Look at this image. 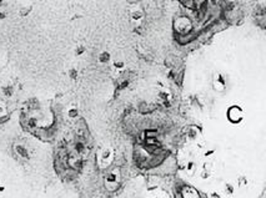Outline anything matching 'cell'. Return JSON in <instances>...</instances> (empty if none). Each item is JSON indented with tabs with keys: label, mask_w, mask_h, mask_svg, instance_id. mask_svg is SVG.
Segmentation results:
<instances>
[{
	"label": "cell",
	"mask_w": 266,
	"mask_h": 198,
	"mask_svg": "<svg viewBox=\"0 0 266 198\" xmlns=\"http://www.w3.org/2000/svg\"><path fill=\"white\" fill-rule=\"evenodd\" d=\"M69 76L71 77L72 80H75V79H76V76H77V71H76L75 69H71V70L69 71Z\"/></svg>",
	"instance_id": "16"
},
{
	"label": "cell",
	"mask_w": 266,
	"mask_h": 198,
	"mask_svg": "<svg viewBox=\"0 0 266 198\" xmlns=\"http://www.w3.org/2000/svg\"><path fill=\"white\" fill-rule=\"evenodd\" d=\"M3 92L5 94V96H7V97H10L11 95H13V87H5L4 90H3Z\"/></svg>",
	"instance_id": "15"
},
{
	"label": "cell",
	"mask_w": 266,
	"mask_h": 198,
	"mask_svg": "<svg viewBox=\"0 0 266 198\" xmlns=\"http://www.w3.org/2000/svg\"><path fill=\"white\" fill-rule=\"evenodd\" d=\"M144 17V13L142 11H140V10H136V11H134V13L131 14V19L132 20H140V19H142Z\"/></svg>",
	"instance_id": "12"
},
{
	"label": "cell",
	"mask_w": 266,
	"mask_h": 198,
	"mask_svg": "<svg viewBox=\"0 0 266 198\" xmlns=\"http://www.w3.org/2000/svg\"><path fill=\"white\" fill-rule=\"evenodd\" d=\"M115 158V151L111 147H104L99 153L98 157V163L100 168H107Z\"/></svg>",
	"instance_id": "2"
},
{
	"label": "cell",
	"mask_w": 266,
	"mask_h": 198,
	"mask_svg": "<svg viewBox=\"0 0 266 198\" xmlns=\"http://www.w3.org/2000/svg\"><path fill=\"white\" fill-rule=\"evenodd\" d=\"M110 60V54L107 51H102L100 55H99V61L100 62H107Z\"/></svg>",
	"instance_id": "11"
},
{
	"label": "cell",
	"mask_w": 266,
	"mask_h": 198,
	"mask_svg": "<svg viewBox=\"0 0 266 198\" xmlns=\"http://www.w3.org/2000/svg\"><path fill=\"white\" fill-rule=\"evenodd\" d=\"M4 116H7V107L4 106V104H0V118H3Z\"/></svg>",
	"instance_id": "14"
},
{
	"label": "cell",
	"mask_w": 266,
	"mask_h": 198,
	"mask_svg": "<svg viewBox=\"0 0 266 198\" xmlns=\"http://www.w3.org/2000/svg\"><path fill=\"white\" fill-rule=\"evenodd\" d=\"M178 24H181V25H176L178 31H180V33H189L190 31L191 24H190L189 19H186V17H181V19L178 20Z\"/></svg>",
	"instance_id": "6"
},
{
	"label": "cell",
	"mask_w": 266,
	"mask_h": 198,
	"mask_svg": "<svg viewBox=\"0 0 266 198\" xmlns=\"http://www.w3.org/2000/svg\"><path fill=\"white\" fill-rule=\"evenodd\" d=\"M190 132H191V133H194V135H199V131H197V128H196V131H195L194 128H192V130H190ZM189 139H190L191 141H197V137H196V136H195V137H191V136H189Z\"/></svg>",
	"instance_id": "17"
},
{
	"label": "cell",
	"mask_w": 266,
	"mask_h": 198,
	"mask_svg": "<svg viewBox=\"0 0 266 198\" xmlns=\"http://www.w3.org/2000/svg\"><path fill=\"white\" fill-rule=\"evenodd\" d=\"M208 198H225V196L222 194L221 191L213 189V191H209L208 192Z\"/></svg>",
	"instance_id": "9"
},
{
	"label": "cell",
	"mask_w": 266,
	"mask_h": 198,
	"mask_svg": "<svg viewBox=\"0 0 266 198\" xmlns=\"http://www.w3.org/2000/svg\"><path fill=\"white\" fill-rule=\"evenodd\" d=\"M23 11H20V14L23 15V16H25L28 13H30V8H24V9H21Z\"/></svg>",
	"instance_id": "19"
},
{
	"label": "cell",
	"mask_w": 266,
	"mask_h": 198,
	"mask_svg": "<svg viewBox=\"0 0 266 198\" xmlns=\"http://www.w3.org/2000/svg\"><path fill=\"white\" fill-rule=\"evenodd\" d=\"M68 116L70 118H76L77 116H79V111H77V109H70L68 111Z\"/></svg>",
	"instance_id": "13"
},
{
	"label": "cell",
	"mask_w": 266,
	"mask_h": 198,
	"mask_svg": "<svg viewBox=\"0 0 266 198\" xmlns=\"http://www.w3.org/2000/svg\"><path fill=\"white\" fill-rule=\"evenodd\" d=\"M120 183H121V173H120L119 168L110 170L104 177L105 188L110 192L116 191L120 187Z\"/></svg>",
	"instance_id": "1"
},
{
	"label": "cell",
	"mask_w": 266,
	"mask_h": 198,
	"mask_svg": "<svg viewBox=\"0 0 266 198\" xmlns=\"http://www.w3.org/2000/svg\"><path fill=\"white\" fill-rule=\"evenodd\" d=\"M227 118H229V121L232 123H239L243 121L244 112L239 106H231L230 109L227 110Z\"/></svg>",
	"instance_id": "4"
},
{
	"label": "cell",
	"mask_w": 266,
	"mask_h": 198,
	"mask_svg": "<svg viewBox=\"0 0 266 198\" xmlns=\"http://www.w3.org/2000/svg\"><path fill=\"white\" fill-rule=\"evenodd\" d=\"M214 87L216 90H219V91H221V90H224L226 87V81L225 79H224V76L221 74H217L215 80H214Z\"/></svg>",
	"instance_id": "7"
},
{
	"label": "cell",
	"mask_w": 266,
	"mask_h": 198,
	"mask_svg": "<svg viewBox=\"0 0 266 198\" xmlns=\"http://www.w3.org/2000/svg\"><path fill=\"white\" fill-rule=\"evenodd\" d=\"M221 192L225 197H232L235 193H236V184H235L232 181H225L222 183Z\"/></svg>",
	"instance_id": "5"
},
{
	"label": "cell",
	"mask_w": 266,
	"mask_h": 198,
	"mask_svg": "<svg viewBox=\"0 0 266 198\" xmlns=\"http://www.w3.org/2000/svg\"><path fill=\"white\" fill-rule=\"evenodd\" d=\"M15 152L16 154L21 158H29V152L28 149L24 147L23 145H15Z\"/></svg>",
	"instance_id": "8"
},
{
	"label": "cell",
	"mask_w": 266,
	"mask_h": 198,
	"mask_svg": "<svg viewBox=\"0 0 266 198\" xmlns=\"http://www.w3.org/2000/svg\"><path fill=\"white\" fill-rule=\"evenodd\" d=\"M114 66H115L116 69H121V67H124V62H121V61H118V62L114 64Z\"/></svg>",
	"instance_id": "20"
},
{
	"label": "cell",
	"mask_w": 266,
	"mask_h": 198,
	"mask_svg": "<svg viewBox=\"0 0 266 198\" xmlns=\"http://www.w3.org/2000/svg\"><path fill=\"white\" fill-rule=\"evenodd\" d=\"M84 52H85V47L84 46H79L76 49V55H81V54H84Z\"/></svg>",
	"instance_id": "18"
},
{
	"label": "cell",
	"mask_w": 266,
	"mask_h": 198,
	"mask_svg": "<svg viewBox=\"0 0 266 198\" xmlns=\"http://www.w3.org/2000/svg\"><path fill=\"white\" fill-rule=\"evenodd\" d=\"M3 192H5V187L4 186H0V193H3Z\"/></svg>",
	"instance_id": "22"
},
{
	"label": "cell",
	"mask_w": 266,
	"mask_h": 198,
	"mask_svg": "<svg viewBox=\"0 0 266 198\" xmlns=\"http://www.w3.org/2000/svg\"><path fill=\"white\" fill-rule=\"evenodd\" d=\"M214 173H215V165H214V162H211V161L204 162V163L199 167V176H200L201 179H205V181L213 177Z\"/></svg>",
	"instance_id": "3"
},
{
	"label": "cell",
	"mask_w": 266,
	"mask_h": 198,
	"mask_svg": "<svg viewBox=\"0 0 266 198\" xmlns=\"http://www.w3.org/2000/svg\"><path fill=\"white\" fill-rule=\"evenodd\" d=\"M236 182H238V186L240 188H244L245 186H247V178H246V176H240L238 179H236Z\"/></svg>",
	"instance_id": "10"
},
{
	"label": "cell",
	"mask_w": 266,
	"mask_h": 198,
	"mask_svg": "<svg viewBox=\"0 0 266 198\" xmlns=\"http://www.w3.org/2000/svg\"><path fill=\"white\" fill-rule=\"evenodd\" d=\"M149 198H162V197H161V196H159L158 193H153V194H151Z\"/></svg>",
	"instance_id": "21"
}]
</instances>
